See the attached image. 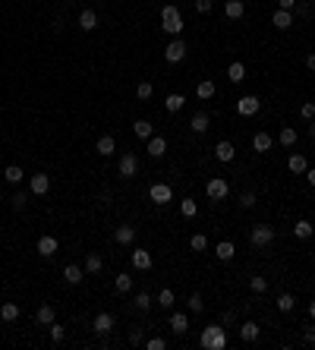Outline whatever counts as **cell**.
<instances>
[{
	"instance_id": "obj_1",
	"label": "cell",
	"mask_w": 315,
	"mask_h": 350,
	"mask_svg": "<svg viewBox=\"0 0 315 350\" xmlns=\"http://www.w3.org/2000/svg\"><path fill=\"white\" fill-rule=\"evenodd\" d=\"M161 29L167 32V35H174V38H180V35H183V16H180V10L174 4H167V7L161 10Z\"/></svg>"
},
{
	"instance_id": "obj_2",
	"label": "cell",
	"mask_w": 315,
	"mask_h": 350,
	"mask_svg": "<svg viewBox=\"0 0 315 350\" xmlns=\"http://www.w3.org/2000/svg\"><path fill=\"white\" fill-rule=\"evenodd\" d=\"M199 344L205 347V350H224V347H227V335H224V328H221V325H208L205 331H202Z\"/></svg>"
},
{
	"instance_id": "obj_3",
	"label": "cell",
	"mask_w": 315,
	"mask_h": 350,
	"mask_svg": "<svg viewBox=\"0 0 315 350\" xmlns=\"http://www.w3.org/2000/svg\"><path fill=\"white\" fill-rule=\"evenodd\" d=\"M271 240H274V227H271V224H255V227H252V234H249V243H252V246H258V249L271 246Z\"/></svg>"
},
{
	"instance_id": "obj_4",
	"label": "cell",
	"mask_w": 315,
	"mask_h": 350,
	"mask_svg": "<svg viewBox=\"0 0 315 350\" xmlns=\"http://www.w3.org/2000/svg\"><path fill=\"white\" fill-rule=\"evenodd\" d=\"M205 193H208V199L221 202V199H227V196H230V183H227L224 177H211V180L205 183Z\"/></svg>"
},
{
	"instance_id": "obj_5",
	"label": "cell",
	"mask_w": 315,
	"mask_h": 350,
	"mask_svg": "<svg viewBox=\"0 0 315 350\" xmlns=\"http://www.w3.org/2000/svg\"><path fill=\"white\" fill-rule=\"evenodd\" d=\"M164 60H167V63H180V60H186V44H183V38H174L167 48H164Z\"/></svg>"
},
{
	"instance_id": "obj_6",
	"label": "cell",
	"mask_w": 315,
	"mask_h": 350,
	"mask_svg": "<svg viewBox=\"0 0 315 350\" xmlns=\"http://www.w3.org/2000/svg\"><path fill=\"white\" fill-rule=\"evenodd\" d=\"M148 196H152V202H155V205H167V202L174 199V190L167 186V183H152Z\"/></svg>"
},
{
	"instance_id": "obj_7",
	"label": "cell",
	"mask_w": 315,
	"mask_h": 350,
	"mask_svg": "<svg viewBox=\"0 0 315 350\" xmlns=\"http://www.w3.org/2000/svg\"><path fill=\"white\" fill-rule=\"evenodd\" d=\"M117 171H120V177H136V171H139V158H136L133 152L120 155V164H117Z\"/></svg>"
},
{
	"instance_id": "obj_8",
	"label": "cell",
	"mask_w": 315,
	"mask_h": 350,
	"mask_svg": "<svg viewBox=\"0 0 315 350\" xmlns=\"http://www.w3.org/2000/svg\"><path fill=\"white\" fill-rule=\"evenodd\" d=\"M258 107H262V101H258L255 95H243V98L236 101V110H239L243 117H252V114H258Z\"/></svg>"
},
{
	"instance_id": "obj_9",
	"label": "cell",
	"mask_w": 315,
	"mask_h": 350,
	"mask_svg": "<svg viewBox=\"0 0 315 350\" xmlns=\"http://www.w3.org/2000/svg\"><path fill=\"white\" fill-rule=\"evenodd\" d=\"M91 328H95V335H110V331H114V316H110V312H98Z\"/></svg>"
},
{
	"instance_id": "obj_10",
	"label": "cell",
	"mask_w": 315,
	"mask_h": 350,
	"mask_svg": "<svg viewBox=\"0 0 315 350\" xmlns=\"http://www.w3.org/2000/svg\"><path fill=\"white\" fill-rule=\"evenodd\" d=\"M148 142V155H152V158H164V155H167V139H164V136H152V139H145Z\"/></svg>"
},
{
	"instance_id": "obj_11",
	"label": "cell",
	"mask_w": 315,
	"mask_h": 350,
	"mask_svg": "<svg viewBox=\"0 0 315 350\" xmlns=\"http://www.w3.org/2000/svg\"><path fill=\"white\" fill-rule=\"evenodd\" d=\"M114 240H117L120 246H133V240H136V227H133V224H120V227L114 230Z\"/></svg>"
},
{
	"instance_id": "obj_12",
	"label": "cell",
	"mask_w": 315,
	"mask_h": 350,
	"mask_svg": "<svg viewBox=\"0 0 315 350\" xmlns=\"http://www.w3.org/2000/svg\"><path fill=\"white\" fill-rule=\"evenodd\" d=\"M233 155H236V149H233V142H227V139H221V142L214 145V158H217V161H224V164H230V161H233Z\"/></svg>"
},
{
	"instance_id": "obj_13",
	"label": "cell",
	"mask_w": 315,
	"mask_h": 350,
	"mask_svg": "<svg viewBox=\"0 0 315 350\" xmlns=\"http://www.w3.org/2000/svg\"><path fill=\"white\" fill-rule=\"evenodd\" d=\"M208 126H211V117L205 114V110H196L192 120H189V130H192V133H205Z\"/></svg>"
},
{
	"instance_id": "obj_14",
	"label": "cell",
	"mask_w": 315,
	"mask_h": 350,
	"mask_svg": "<svg viewBox=\"0 0 315 350\" xmlns=\"http://www.w3.org/2000/svg\"><path fill=\"white\" fill-rule=\"evenodd\" d=\"M35 322H38V325H54V322H57V312H54V306H38V312H35Z\"/></svg>"
},
{
	"instance_id": "obj_15",
	"label": "cell",
	"mask_w": 315,
	"mask_h": 350,
	"mask_svg": "<svg viewBox=\"0 0 315 350\" xmlns=\"http://www.w3.org/2000/svg\"><path fill=\"white\" fill-rule=\"evenodd\" d=\"M35 249H38V255H44V259H47V255H54V252H57V237L44 234L41 240H38V246H35Z\"/></svg>"
},
{
	"instance_id": "obj_16",
	"label": "cell",
	"mask_w": 315,
	"mask_h": 350,
	"mask_svg": "<svg viewBox=\"0 0 315 350\" xmlns=\"http://www.w3.org/2000/svg\"><path fill=\"white\" fill-rule=\"evenodd\" d=\"M133 268L148 271V268H152V252H148V249H133Z\"/></svg>"
},
{
	"instance_id": "obj_17",
	"label": "cell",
	"mask_w": 315,
	"mask_h": 350,
	"mask_svg": "<svg viewBox=\"0 0 315 350\" xmlns=\"http://www.w3.org/2000/svg\"><path fill=\"white\" fill-rule=\"evenodd\" d=\"M79 26H82V32H95L98 29V13L95 10H82L79 13Z\"/></svg>"
},
{
	"instance_id": "obj_18",
	"label": "cell",
	"mask_w": 315,
	"mask_h": 350,
	"mask_svg": "<svg viewBox=\"0 0 315 350\" xmlns=\"http://www.w3.org/2000/svg\"><path fill=\"white\" fill-rule=\"evenodd\" d=\"M271 26H274V29H284V32H287V29L293 26V13H290V10H277V13L271 16Z\"/></svg>"
},
{
	"instance_id": "obj_19",
	"label": "cell",
	"mask_w": 315,
	"mask_h": 350,
	"mask_svg": "<svg viewBox=\"0 0 315 350\" xmlns=\"http://www.w3.org/2000/svg\"><path fill=\"white\" fill-rule=\"evenodd\" d=\"M95 152H98L101 158H110V155L117 152V142H114V136H101V139H98V145H95Z\"/></svg>"
},
{
	"instance_id": "obj_20",
	"label": "cell",
	"mask_w": 315,
	"mask_h": 350,
	"mask_svg": "<svg viewBox=\"0 0 315 350\" xmlns=\"http://www.w3.org/2000/svg\"><path fill=\"white\" fill-rule=\"evenodd\" d=\"M47 190H51V177L47 174H35L32 177V193L35 196H47Z\"/></svg>"
},
{
	"instance_id": "obj_21",
	"label": "cell",
	"mask_w": 315,
	"mask_h": 350,
	"mask_svg": "<svg viewBox=\"0 0 315 350\" xmlns=\"http://www.w3.org/2000/svg\"><path fill=\"white\" fill-rule=\"evenodd\" d=\"M82 278H85V268L72 265V262L63 268V281H66V284H82Z\"/></svg>"
},
{
	"instance_id": "obj_22",
	"label": "cell",
	"mask_w": 315,
	"mask_h": 350,
	"mask_svg": "<svg viewBox=\"0 0 315 350\" xmlns=\"http://www.w3.org/2000/svg\"><path fill=\"white\" fill-rule=\"evenodd\" d=\"M224 13H227V19H243L246 4H243V0H227V4H224Z\"/></svg>"
},
{
	"instance_id": "obj_23",
	"label": "cell",
	"mask_w": 315,
	"mask_h": 350,
	"mask_svg": "<svg viewBox=\"0 0 315 350\" xmlns=\"http://www.w3.org/2000/svg\"><path fill=\"white\" fill-rule=\"evenodd\" d=\"M171 331H174V335H186V331H189V319L183 316V312H174V316H171Z\"/></svg>"
},
{
	"instance_id": "obj_24",
	"label": "cell",
	"mask_w": 315,
	"mask_h": 350,
	"mask_svg": "<svg viewBox=\"0 0 315 350\" xmlns=\"http://www.w3.org/2000/svg\"><path fill=\"white\" fill-rule=\"evenodd\" d=\"M101 268H104L101 252H88V255H85V274H98Z\"/></svg>"
},
{
	"instance_id": "obj_25",
	"label": "cell",
	"mask_w": 315,
	"mask_h": 350,
	"mask_svg": "<svg viewBox=\"0 0 315 350\" xmlns=\"http://www.w3.org/2000/svg\"><path fill=\"white\" fill-rule=\"evenodd\" d=\"M22 177H26V174H22V168H19V164H10V168L4 171V180L10 183V186H19V183H22Z\"/></svg>"
},
{
	"instance_id": "obj_26",
	"label": "cell",
	"mask_w": 315,
	"mask_h": 350,
	"mask_svg": "<svg viewBox=\"0 0 315 350\" xmlns=\"http://www.w3.org/2000/svg\"><path fill=\"white\" fill-rule=\"evenodd\" d=\"M287 168H290V174H306L309 171V161H306V155H290Z\"/></svg>"
},
{
	"instance_id": "obj_27",
	"label": "cell",
	"mask_w": 315,
	"mask_h": 350,
	"mask_svg": "<svg viewBox=\"0 0 315 350\" xmlns=\"http://www.w3.org/2000/svg\"><path fill=\"white\" fill-rule=\"evenodd\" d=\"M233 252H236V249H233V243H230V240H221V243L214 246V255H217L221 262H230V259H233Z\"/></svg>"
},
{
	"instance_id": "obj_28",
	"label": "cell",
	"mask_w": 315,
	"mask_h": 350,
	"mask_svg": "<svg viewBox=\"0 0 315 350\" xmlns=\"http://www.w3.org/2000/svg\"><path fill=\"white\" fill-rule=\"evenodd\" d=\"M183 104H186V98H183L180 91H171V95L164 98V107H167L171 114H177V110H183Z\"/></svg>"
},
{
	"instance_id": "obj_29",
	"label": "cell",
	"mask_w": 315,
	"mask_h": 350,
	"mask_svg": "<svg viewBox=\"0 0 315 350\" xmlns=\"http://www.w3.org/2000/svg\"><path fill=\"white\" fill-rule=\"evenodd\" d=\"M19 303H4V306H0V319H4V322H16V319H19Z\"/></svg>"
},
{
	"instance_id": "obj_30",
	"label": "cell",
	"mask_w": 315,
	"mask_h": 350,
	"mask_svg": "<svg viewBox=\"0 0 315 350\" xmlns=\"http://www.w3.org/2000/svg\"><path fill=\"white\" fill-rule=\"evenodd\" d=\"M227 79H230V82H243V79H246V66L239 63V60H233V63L227 66Z\"/></svg>"
},
{
	"instance_id": "obj_31",
	"label": "cell",
	"mask_w": 315,
	"mask_h": 350,
	"mask_svg": "<svg viewBox=\"0 0 315 350\" xmlns=\"http://www.w3.org/2000/svg\"><path fill=\"white\" fill-rule=\"evenodd\" d=\"M133 133H136L139 139H152V136H155V126L148 123V120H136V123H133Z\"/></svg>"
},
{
	"instance_id": "obj_32",
	"label": "cell",
	"mask_w": 315,
	"mask_h": 350,
	"mask_svg": "<svg viewBox=\"0 0 315 350\" xmlns=\"http://www.w3.org/2000/svg\"><path fill=\"white\" fill-rule=\"evenodd\" d=\"M271 145H274V139H271L268 133H255V136H252V149H255V152H268Z\"/></svg>"
},
{
	"instance_id": "obj_33",
	"label": "cell",
	"mask_w": 315,
	"mask_h": 350,
	"mask_svg": "<svg viewBox=\"0 0 315 350\" xmlns=\"http://www.w3.org/2000/svg\"><path fill=\"white\" fill-rule=\"evenodd\" d=\"M239 338H243V341H258V325L255 322H243V325H239Z\"/></svg>"
},
{
	"instance_id": "obj_34",
	"label": "cell",
	"mask_w": 315,
	"mask_h": 350,
	"mask_svg": "<svg viewBox=\"0 0 315 350\" xmlns=\"http://www.w3.org/2000/svg\"><path fill=\"white\" fill-rule=\"evenodd\" d=\"M214 91H217V88H214V82H211V79H205V82H199V85H196V95H199L202 101L214 98Z\"/></svg>"
},
{
	"instance_id": "obj_35",
	"label": "cell",
	"mask_w": 315,
	"mask_h": 350,
	"mask_svg": "<svg viewBox=\"0 0 315 350\" xmlns=\"http://www.w3.org/2000/svg\"><path fill=\"white\" fill-rule=\"evenodd\" d=\"M293 234H296V237H300V240H309V237L315 234V227H312V224H309V221L303 218V221H296V224H293Z\"/></svg>"
},
{
	"instance_id": "obj_36",
	"label": "cell",
	"mask_w": 315,
	"mask_h": 350,
	"mask_svg": "<svg viewBox=\"0 0 315 350\" xmlns=\"http://www.w3.org/2000/svg\"><path fill=\"white\" fill-rule=\"evenodd\" d=\"M277 139H281V145H284V149H290V145H296V139H300V133H296L293 126H284V130H281V136H277Z\"/></svg>"
},
{
	"instance_id": "obj_37",
	"label": "cell",
	"mask_w": 315,
	"mask_h": 350,
	"mask_svg": "<svg viewBox=\"0 0 315 350\" xmlns=\"http://www.w3.org/2000/svg\"><path fill=\"white\" fill-rule=\"evenodd\" d=\"M114 287L120 290V293H129V290H133V274H117V281H114Z\"/></svg>"
},
{
	"instance_id": "obj_38",
	"label": "cell",
	"mask_w": 315,
	"mask_h": 350,
	"mask_svg": "<svg viewBox=\"0 0 315 350\" xmlns=\"http://www.w3.org/2000/svg\"><path fill=\"white\" fill-rule=\"evenodd\" d=\"M174 300H177V297H174V290H171V287H164V290L158 293V306H161V309H171Z\"/></svg>"
},
{
	"instance_id": "obj_39",
	"label": "cell",
	"mask_w": 315,
	"mask_h": 350,
	"mask_svg": "<svg viewBox=\"0 0 315 350\" xmlns=\"http://www.w3.org/2000/svg\"><path fill=\"white\" fill-rule=\"evenodd\" d=\"M136 309H139V312H148V309H152V293L139 290V293H136Z\"/></svg>"
},
{
	"instance_id": "obj_40",
	"label": "cell",
	"mask_w": 315,
	"mask_h": 350,
	"mask_svg": "<svg viewBox=\"0 0 315 350\" xmlns=\"http://www.w3.org/2000/svg\"><path fill=\"white\" fill-rule=\"evenodd\" d=\"M296 306V297H293V293H281V297H277V309H281V312H290Z\"/></svg>"
},
{
	"instance_id": "obj_41",
	"label": "cell",
	"mask_w": 315,
	"mask_h": 350,
	"mask_svg": "<svg viewBox=\"0 0 315 350\" xmlns=\"http://www.w3.org/2000/svg\"><path fill=\"white\" fill-rule=\"evenodd\" d=\"M189 246H192L196 252H205V249H208V237H205V234H192Z\"/></svg>"
},
{
	"instance_id": "obj_42",
	"label": "cell",
	"mask_w": 315,
	"mask_h": 350,
	"mask_svg": "<svg viewBox=\"0 0 315 350\" xmlns=\"http://www.w3.org/2000/svg\"><path fill=\"white\" fill-rule=\"evenodd\" d=\"M10 205H13L16 212H22V208L29 205V193H13V199H10Z\"/></svg>"
},
{
	"instance_id": "obj_43",
	"label": "cell",
	"mask_w": 315,
	"mask_h": 350,
	"mask_svg": "<svg viewBox=\"0 0 315 350\" xmlns=\"http://www.w3.org/2000/svg\"><path fill=\"white\" fill-rule=\"evenodd\" d=\"M152 91H155L152 82H139V85H136V98H139V101H148V98H152Z\"/></svg>"
},
{
	"instance_id": "obj_44",
	"label": "cell",
	"mask_w": 315,
	"mask_h": 350,
	"mask_svg": "<svg viewBox=\"0 0 315 350\" xmlns=\"http://www.w3.org/2000/svg\"><path fill=\"white\" fill-rule=\"evenodd\" d=\"M63 338H66V331H63V325H60V322H54V325H51V341H54V344H60Z\"/></svg>"
},
{
	"instance_id": "obj_45",
	"label": "cell",
	"mask_w": 315,
	"mask_h": 350,
	"mask_svg": "<svg viewBox=\"0 0 315 350\" xmlns=\"http://www.w3.org/2000/svg\"><path fill=\"white\" fill-rule=\"evenodd\" d=\"M186 306H189V312H202V309H205V300H202L199 293H192V297L186 300Z\"/></svg>"
},
{
	"instance_id": "obj_46",
	"label": "cell",
	"mask_w": 315,
	"mask_h": 350,
	"mask_svg": "<svg viewBox=\"0 0 315 350\" xmlns=\"http://www.w3.org/2000/svg\"><path fill=\"white\" fill-rule=\"evenodd\" d=\"M180 208H183V218H196V212H199V205H196L192 199H183V205H180Z\"/></svg>"
},
{
	"instance_id": "obj_47",
	"label": "cell",
	"mask_w": 315,
	"mask_h": 350,
	"mask_svg": "<svg viewBox=\"0 0 315 350\" xmlns=\"http://www.w3.org/2000/svg\"><path fill=\"white\" fill-rule=\"evenodd\" d=\"M249 287H252V290H255V293H265V290H268V281H265V278H262V274H255V278H252V281H249Z\"/></svg>"
},
{
	"instance_id": "obj_48",
	"label": "cell",
	"mask_w": 315,
	"mask_h": 350,
	"mask_svg": "<svg viewBox=\"0 0 315 350\" xmlns=\"http://www.w3.org/2000/svg\"><path fill=\"white\" fill-rule=\"evenodd\" d=\"M300 117H303V120H312V117H315V101H306V104L300 107Z\"/></svg>"
},
{
	"instance_id": "obj_49",
	"label": "cell",
	"mask_w": 315,
	"mask_h": 350,
	"mask_svg": "<svg viewBox=\"0 0 315 350\" xmlns=\"http://www.w3.org/2000/svg\"><path fill=\"white\" fill-rule=\"evenodd\" d=\"M145 347H148V350H164V347H167V341H164V338H148Z\"/></svg>"
},
{
	"instance_id": "obj_50",
	"label": "cell",
	"mask_w": 315,
	"mask_h": 350,
	"mask_svg": "<svg viewBox=\"0 0 315 350\" xmlns=\"http://www.w3.org/2000/svg\"><path fill=\"white\" fill-rule=\"evenodd\" d=\"M129 344H145V335H142V328H133V331H129Z\"/></svg>"
},
{
	"instance_id": "obj_51",
	"label": "cell",
	"mask_w": 315,
	"mask_h": 350,
	"mask_svg": "<svg viewBox=\"0 0 315 350\" xmlns=\"http://www.w3.org/2000/svg\"><path fill=\"white\" fill-rule=\"evenodd\" d=\"M290 13H293V16H309V13H312V7H309V4H300V0H296V7H293Z\"/></svg>"
},
{
	"instance_id": "obj_52",
	"label": "cell",
	"mask_w": 315,
	"mask_h": 350,
	"mask_svg": "<svg viewBox=\"0 0 315 350\" xmlns=\"http://www.w3.org/2000/svg\"><path fill=\"white\" fill-rule=\"evenodd\" d=\"M239 205H243V208H252V205H255V193H243V196H239Z\"/></svg>"
},
{
	"instance_id": "obj_53",
	"label": "cell",
	"mask_w": 315,
	"mask_h": 350,
	"mask_svg": "<svg viewBox=\"0 0 315 350\" xmlns=\"http://www.w3.org/2000/svg\"><path fill=\"white\" fill-rule=\"evenodd\" d=\"M196 13H211V0H196Z\"/></svg>"
},
{
	"instance_id": "obj_54",
	"label": "cell",
	"mask_w": 315,
	"mask_h": 350,
	"mask_svg": "<svg viewBox=\"0 0 315 350\" xmlns=\"http://www.w3.org/2000/svg\"><path fill=\"white\" fill-rule=\"evenodd\" d=\"M303 341H306L309 347H315V328H306V331H303Z\"/></svg>"
},
{
	"instance_id": "obj_55",
	"label": "cell",
	"mask_w": 315,
	"mask_h": 350,
	"mask_svg": "<svg viewBox=\"0 0 315 350\" xmlns=\"http://www.w3.org/2000/svg\"><path fill=\"white\" fill-rule=\"evenodd\" d=\"M277 4H281V10H293V7H296V0H277Z\"/></svg>"
},
{
	"instance_id": "obj_56",
	"label": "cell",
	"mask_w": 315,
	"mask_h": 350,
	"mask_svg": "<svg viewBox=\"0 0 315 350\" xmlns=\"http://www.w3.org/2000/svg\"><path fill=\"white\" fill-rule=\"evenodd\" d=\"M306 66H309V69H315V54H306Z\"/></svg>"
},
{
	"instance_id": "obj_57",
	"label": "cell",
	"mask_w": 315,
	"mask_h": 350,
	"mask_svg": "<svg viewBox=\"0 0 315 350\" xmlns=\"http://www.w3.org/2000/svg\"><path fill=\"white\" fill-rule=\"evenodd\" d=\"M309 136H312V139H315V117H312V120H309Z\"/></svg>"
},
{
	"instance_id": "obj_58",
	"label": "cell",
	"mask_w": 315,
	"mask_h": 350,
	"mask_svg": "<svg viewBox=\"0 0 315 350\" xmlns=\"http://www.w3.org/2000/svg\"><path fill=\"white\" fill-rule=\"evenodd\" d=\"M306 174H309V183H312V186H315V168H309Z\"/></svg>"
},
{
	"instance_id": "obj_59",
	"label": "cell",
	"mask_w": 315,
	"mask_h": 350,
	"mask_svg": "<svg viewBox=\"0 0 315 350\" xmlns=\"http://www.w3.org/2000/svg\"><path fill=\"white\" fill-rule=\"evenodd\" d=\"M309 316H312V319H315V300H312V303H309Z\"/></svg>"
},
{
	"instance_id": "obj_60",
	"label": "cell",
	"mask_w": 315,
	"mask_h": 350,
	"mask_svg": "<svg viewBox=\"0 0 315 350\" xmlns=\"http://www.w3.org/2000/svg\"><path fill=\"white\" fill-rule=\"evenodd\" d=\"M312 158H315V152H312Z\"/></svg>"
}]
</instances>
